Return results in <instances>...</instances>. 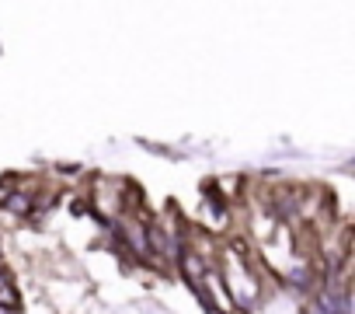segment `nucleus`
Returning <instances> with one entry per match:
<instances>
[{
	"mask_svg": "<svg viewBox=\"0 0 355 314\" xmlns=\"http://www.w3.org/2000/svg\"><path fill=\"white\" fill-rule=\"evenodd\" d=\"M185 272H192L196 279H202V265L196 262V255H185Z\"/></svg>",
	"mask_w": 355,
	"mask_h": 314,
	"instance_id": "f257e3e1",
	"label": "nucleus"
},
{
	"mask_svg": "<svg viewBox=\"0 0 355 314\" xmlns=\"http://www.w3.org/2000/svg\"><path fill=\"white\" fill-rule=\"evenodd\" d=\"M213 314H223V311H213Z\"/></svg>",
	"mask_w": 355,
	"mask_h": 314,
	"instance_id": "7ed1b4c3",
	"label": "nucleus"
},
{
	"mask_svg": "<svg viewBox=\"0 0 355 314\" xmlns=\"http://www.w3.org/2000/svg\"><path fill=\"white\" fill-rule=\"evenodd\" d=\"M8 192H11V185H0V199H8Z\"/></svg>",
	"mask_w": 355,
	"mask_h": 314,
	"instance_id": "f03ea898",
	"label": "nucleus"
}]
</instances>
